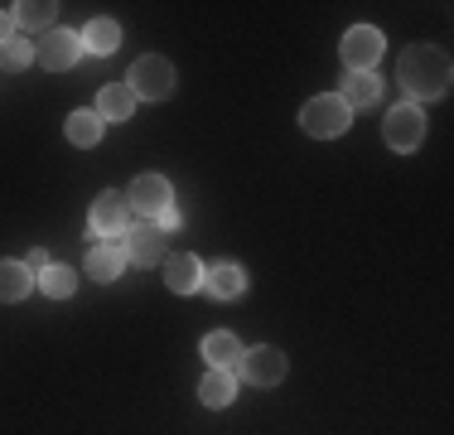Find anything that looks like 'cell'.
<instances>
[{
    "label": "cell",
    "mask_w": 454,
    "mask_h": 435,
    "mask_svg": "<svg viewBox=\"0 0 454 435\" xmlns=\"http://www.w3.org/2000/svg\"><path fill=\"white\" fill-rule=\"evenodd\" d=\"M450 78H454V63L445 49H435V44H411L402 53V63H396V83L406 87L411 97H445L450 92Z\"/></svg>",
    "instance_id": "obj_1"
},
{
    "label": "cell",
    "mask_w": 454,
    "mask_h": 435,
    "mask_svg": "<svg viewBox=\"0 0 454 435\" xmlns=\"http://www.w3.org/2000/svg\"><path fill=\"white\" fill-rule=\"evenodd\" d=\"M348 102H343L339 92H324V97H309L305 107H300V126L309 130V136H319V140H333V136H343L348 130Z\"/></svg>",
    "instance_id": "obj_2"
},
{
    "label": "cell",
    "mask_w": 454,
    "mask_h": 435,
    "mask_svg": "<svg viewBox=\"0 0 454 435\" xmlns=\"http://www.w3.org/2000/svg\"><path fill=\"white\" fill-rule=\"evenodd\" d=\"M126 87L136 92V102H140V97H145V102H165V97L175 92V63L160 59V53H145V59L131 63Z\"/></svg>",
    "instance_id": "obj_3"
},
{
    "label": "cell",
    "mask_w": 454,
    "mask_h": 435,
    "mask_svg": "<svg viewBox=\"0 0 454 435\" xmlns=\"http://www.w3.org/2000/svg\"><path fill=\"white\" fill-rule=\"evenodd\" d=\"M387 146L396 150V155H411V150L426 146V112H420L416 102H402L387 112V126H382Z\"/></svg>",
    "instance_id": "obj_4"
},
{
    "label": "cell",
    "mask_w": 454,
    "mask_h": 435,
    "mask_svg": "<svg viewBox=\"0 0 454 435\" xmlns=\"http://www.w3.org/2000/svg\"><path fill=\"white\" fill-rule=\"evenodd\" d=\"M382 53H387L382 29H372V25H353L348 35H343V63H348V73H372L377 63H382Z\"/></svg>",
    "instance_id": "obj_5"
},
{
    "label": "cell",
    "mask_w": 454,
    "mask_h": 435,
    "mask_svg": "<svg viewBox=\"0 0 454 435\" xmlns=\"http://www.w3.org/2000/svg\"><path fill=\"white\" fill-rule=\"evenodd\" d=\"M126 223H131V203H126V194H116V189H106V194H97V203H92V213H88V227L97 237H121L126 233Z\"/></svg>",
    "instance_id": "obj_6"
},
{
    "label": "cell",
    "mask_w": 454,
    "mask_h": 435,
    "mask_svg": "<svg viewBox=\"0 0 454 435\" xmlns=\"http://www.w3.org/2000/svg\"><path fill=\"white\" fill-rule=\"evenodd\" d=\"M78 53H82V39L73 35V29H49V35L35 44V59L44 63L49 73H68L73 63H78Z\"/></svg>",
    "instance_id": "obj_7"
},
{
    "label": "cell",
    "mask_w": 454,
    "mask_h": 435,
    "mask_svg": "<svg viewBox=\"0 0 454 435\" xmlns=\"http://www.w3.org/2000/svg\"><path fill=\"white\" fill-rule=\"evenodd\" d=\"M242 377L247 383H256V387H276L280 377H286V353L271 344H262V348H242Z\"/></svg>",
    "instance_id": "obj_8"
},
{
    "label": "cell",
    "mask_w": 454,
    "mask_h": 435,
    "mask_svg": "<svg viewBox=\"0 0 454 435\" xmlns=\"http://www.w3.org/2000/svg\"><path fill=\"white\" fill-rule=\"evenodd\" d=\"M126 203H131L136 213H150V218H155L160 209H169V203H175V189H169L165 174H136L131 189H126Z\"/></svg>",
    "instance_id": "obj_9"
},
{
    "label": "cell",
    "mask_w": 454,
    "mask_h": 435,
    "mask_svg": "<svg viewBox=\"0 0 454 435\" xmlns=\"http://www.w3.org/2000/svg\"><path fill=\"white\" fill-rule=\"evenodd\" d=\"M165 286L175 290V296H193V290L203 286V261L193 257V252L165 257Z\"/></svg>",
    "instance_id": "obj_10"
},
{
    "label": "cell",
    "mask_w": 454,
    "mask_h": 435,
    "mask_svg": "<svg viewBox=\"0 0 454 435\" xmlns=\"http://www.w3.org/2000/svg\"><path fill=\"white\" fill-rule=\"evenodd\" d=\"M126 247L121 242H102V247H92L88 252V276L92 281H121V271H126Z\"/></svg>",
    "instance_id": "obj_11"
},
{
    "label": "cell",
    "mask_w": 454,
    "mask_h": 435,
    "mask_svg": "<svg viewBox=\"0 0 454 435\" xmlns=\"http://www.w3.org/2000/svg\"><path fill=\"white\" fill-rule=\"evenodd\" d=\"M203 290H208L213 300H237V296L247 290V276H242V266H232V261H223V266L203 271Z\"/></svg>",
    "instance_id": "obj_12"
},
{
    "label": "cell",
    "mask_w": 454,
    "mask_h": 435,
    "mask_svg": "<svg viewBox=\"0 0 454 435\" xmlns=\"http://www.w3.org/2000/svg\"><path fill=\"white\" fill-rule=\"evenodd\" d=\"M131 112H136V92L126 83H106L102 92H97V116H102V122H126Z\"/></svg>",
    "instance_id": "obj_13"
},
{
    "label": "cell",
    "mask_w": 454,
    "mask_h": 435,
    "mask_svg": "<svg viewBox=\"0 0 454 435\" xmlns=\"http://www.w3.org/2000/svg\"><path fill=\"white\" fill-rule=\"evenodd\" d=\"M126 257L136 261V266H155V261H165V237L155 233V227H136L131 237H126Z\"/></svg>",
    "instance_id": "obj_14"
},
{
    "label": "cell",
    "mask_w": 454,
    "mask_h": 435,
    "mask_svg": "<svg viewBox=\"0 0 454 435\" xmlns=\"http://www.w3.org/2000/svg\"><path fill=\"white\" fill-rule=\"evenodd\" d=\"M199 397H203V407H232V397H237V377L227 373V368H208L203 373V383H199Z\"/></svg>",
    "instance_id": "obj_15"
},
{
    "label": "cell",
    "mask_w": 454,
    "mask_h": 435,
    "mask_svg": "<svg viewBox=\"0 0 454 435\" xmlns=\"http://www.w3.org/2000/svg\"><path fill=\"white\" fill-rule=\"evenodd\" d=\"M339 97L348 102V112H353V107H377V97H382V83H377L372 73H343Z\"/></svg>",
    "instance_id": "obj_16"
},
{
    "label": "cell",
    "mask_w": 454,
    "mask_h": 435,
    "mask_svg": "<svg viewBox=\"0 0 454 435\" xmlns=\"http://www.w3.org/2000/svg\"><path fill=\"white\" fill-rule=\"evenodd\" d=\"M29 290H35V276H29L25 261H0V300L15 304V300H25Z\"/></svg>",
    "instance_id": "obj_17"
},
{
    "label": "cell",
    "mask_w": 454,
    "mask_h": 435,
    "mask_svg": "<svg viewBox=\"0 0 454 435\" xmlns=\"http://www.w3.org/2000/svg\"><path fill=\"white\" fill-rule=\"evenodd\" d=\"M203 358H208L213 368H227V373H232V368L242 363V344H237L227 329H213L208 339H203Z\"/></svg>",
    "instance_id": "obj_18"
},
{
    "label": "cell",
    "mask_w": 454,
    "mask_h": 435,
    "mask_svg": "<svg viewBox=\"0 0 454 435\" xmlns=\"http://www.w3.org/2000/svg\"><path fill=\"white\" fill-rule=\"evenodd\" d=\"M116 44H121L116 20H92V25L82 29V53H116Z\"/></svg>",
    "instance_id": "obj_19"
},
{
    "label": "cell",
    "mask_w": 454,
    "mask_h": 435,
    "mask_svg": "<svg viewBox=\"0 0 454 435\" xmlns=\"http://www.w3.org/2000/svg\"><path fill=\"white\" fill-rule=\"evenodd\" d=\"M53 15H59V5H53V0H20L10 20H15L20 29H49Z\"/></svg>",
    "instance_id": "obj_20"
},
{
    "label": "cell",
    "mask_w": 454,
    "mask_h": 435,
    "mask_svg": "<svg viewBox=\"0 0 454 435\" xmlns=\"http://www.w3.org/2000/svg\"><path fill=\"white\" fill-rule=\"evenodd\" d=\"M63 136H68L73 146H97V140H102V116L97 112H73L68 122H63Z\"/></svg>",
    "instance_id": "obj_21"
},
{
    "label": "cell",
    "mask_w": 454,
    "mask_h": 435,
    "mask_svg": "<svg viewBox=\"0 0 454 435\" xmlns=\"http://www.w3.org/2000/svg\"><path fill=\"white\" fill-rule=\"evenodd\" d=\"M39 290L53 300H68L73 290H78V276H73L68 266H49V271H39Z\"/></svg>",
    "instance_id": "obj_22"
},
{
    "label": "cell",
    "mask_w": 454,
    "mask_h": 435,
    "mask_svg": "<svg viewBox=\"0 0 454 435\" xmlns=\"http://www.w3.org/2000/svg\"><path fill=\"white\" fill-rule=\"evenodd\" d=\"M0 63H5V68H29V63H35V44H25V39H10V44H0Z\"/></svg>",
    "instance_id": "obj_23"
},
{
    "label": "cell",
    "mask_w": 454,
    "mask_h": 435,
    "mask_svg": "<svg viewBox=\"0 0 454 435\" xmlns=\"http://www.w3.org/2000/svg\"><path fill=\"white\" fill-rule=\"evenodd\" d=\"M155 223H160V233H175V227H179V209H175V203H169V209H160Z\"/></svg>",
    "instance_id": "obj_24"
},
{
    "label": "cell",
    "mask_w": 454,
    "mask_h": 435,
    "mask_svg": "<svg viewBox=\"0 0 454 435\" xmlns=\"http://www.w3.org/2000/svg\"><path fill=\"white\" fill-rule=\"evenodd\" d=\"M25 266H29V276H35V271H49L53 261H49V252H44V247H35V252L25 257Z\"/></svg>",
    "instance_id": "obj_25"
},
{
    "label": "cell",
    "mask_w": 454,
    "mask_h": 435,
    "mask_svg": "<svg viewBox=\"0 0 454 435\" xmlns=\"http://www.w3.org/2000/svg\"><path fill=\"white\" fill-rule=\"evenodd\" d=\"M10 29H15V20H10V15H0V44H10Z\"/></svg>",
    "instance_id": "obj_26"
}]
</instances>
